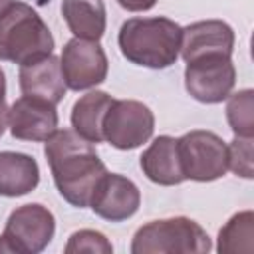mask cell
Masks as SVG:
<instances>
[{
	"instance_id": "obj_1",
	"label": "cell",
	"mask_w": 254,
	"mask_h": 254,
	"mask_svg": "<svg viewBox=\"0 0 254 254\" xmlns=\"http://www.w3.org/2000/svg\"><path fill=\"white\" fill-rule=\"evenodd\" d=\"M44 155L60 196L75 208L89 206L97 181L107 173L93 143L73 129H56L44 141Z\"/></svg>"
},
{
	"instance_id": "obj_2",
	"label": "cell",
	"mask_w": 254,
	"mask_h": 254,
	"mask_svg": "<svg viewBox=\"0 0 254 254\" xmlns=\"http://www.w3.org/2000/svg\"><path fill=\"white\" fill-rule=\"evenodd\" d=\"M183 28L165 16L129 18L121 24L117 44L123 58L149 69H165L179 60Z\"/></svg>"
},
{
	"instance_id": "obj_3",
	"label": "cell",
	"mask_w": 254,
	"mask_h": 254,
	"mask_svg": "<svg viewBox=\"0 0 254 254\" xmlns=\"http://www.w3.org/2000/svg\"><path fill=\"white\" fill-rule=\"evenodd\" d=\"M54 52V36L26 2H14L0 16V60L26 65Z\"/></svg>"
},
{
	"instance_id": "obj_4",
	"label": "cell",
	"mask_w": 254,
	"mask_h": 254,
	"mask_svg": "<svg viewBox=\"0 0 254 254\" xmlns=\"http://www.w3.org/2000/svg\"><path fill=\"white\" fill-rule=\"evenodd\" d=\"M210 248L206 230L187 216L151 220L135 232L131 242L133 254H204Z\"/></svg>"
},
{
	"instance_id": "obj_5",
	"label": "cell",
	"mask_w": 254,
	"mask_h": 254,
	"mask_svg": "<svg viewBox=\"0 0 254 254\" xmlns=\"http://www.w3.org/2000/svg\"><path fill=\"white\" fill-rule=\"evenodd\" d=\"M179 161L185 181L210 183L228 171V149L226 143L212 131L194 129L177 139Z\"/></svg>"
},
{
	"instance_id": "obj_6",
	"label": "cell",
	"mask_w": 254,
	"mask_h": 254,
	"mask_svg": "<svg viewBox=\"0 0 254 254\" xmlns=\"http://www.w3.org/2000/svg\"><path fill=\"white\" fill-rule=\"evenodd\" d=\"M54 232L56 218L44 204L32 202L18 206L6 220L0 236V252L38 254L50 244Z\"/></svg>"
},
{
	"instance_id": "obj_7",
	"label": "cell",
	"mask_w": 254,
	"mask_h": 254,
	"mask_svg": "<svg viewBox=\"0 0 254 254\" xmlns=\"http://www.w3.org/2000/svg\"><path fill=\"white\" fill-rule=\"evenodd\" d=\"M155 115L137 99H113L101 125L103 141L119 151L141 147L153 137Z\"/></svg>"
},
{
	"instance_id": "obj_8",
	"label": "cell",
	"mask_w": 254,
	"mask_h": 254,
	"mask_svg": "<svg viewBox=\"0 0 254 254\" xmlns=\"http://www.w3.org/2000/svg\"><path fill=\"white\" fill-rule=\"evenodd\" d=\"M185 64V89L196 101L220 103L232 93L236 67L228 54H202Z\"/></svg>"
},
{
	"instance_id": "obj_9",
	"label": "cell",
	"mask_w": 254,
	"mask_h": 254,
	"mask_svg": "<svg viewBox=\"0 0 254 254\" xmlns=\"http://www.w3.org/2000/svg\"><path fill=\"white\" fill-rule=\"evenodd\" d=\"M60 67L67 89L83 91L105 81L109 62L99 42L71 38L62 50Z\"/></svg>"
},
{
	"instance_id": "obj_10",
	"label": "cell",
	"mask_w": 254,
	"mask_h": 254,
	"mask_svg": "<svg viewBox=\"0 0 254 254\" xmlns=\"http://www.w3.org/2000/svg\"><path fill=\"white\" fill-rule=\"evenodd\" d=\"M89 206L103 220L123 222L139 210L141 190L131 179L117 173H105L93 189Z\"/></svg>"
},
{
	"instance_id": "obj_11",
	"label": "cell",
	"mask_w": 254,
	"mask_h": 254,
	"mask_svg": "<svg viewBox=\"0 0 254 254\" xmlns=\"http://www.w3.org/2000/svg\"><path fill=\"white\" fill-rule=\"evenodd\" d=\"M8 127L14 139L42 143L58 129L56 105L40 97L22 95L8 109Z\"/></svg>"
},
{
	"instance_id": "obj_12",
	"label": "cell",
	"mask_w": 254,
	"mask_h": 254,
	"mask_svg": "<svg viewBox=\"0 0 254 254\" xmlns=\"http://www.w3.org/2000/svg\"><path fill=\"white\" fill-rule=\"evenodd\" d=\"M234 50V30L222 20H200L183 28L179 56L189 62L202 54H228Z\"/></svg>"
},
{
	"instance_id": "obj_13",
	"label": "cell",
	"mask_w": 254,
	"mask_h": 254,
	"mask_svg": "<svg viewBox=\"0 0 254 254\" xmlns=\"http://www.w3.org/2000/svg\"><path fill=\"white\" fill-rule=\"evenodd\" d=\"M18 81H20L22 95L40 97L54 105H58L67 91V85L64 81V73L60 67V58H56L54 54L38 62L20 65Z\"/></svg>"
},
{
	"instance_id": "obj_14",
	"label": "cell",
	"mask_w": 254,
	"mask_h": 254,
	"mask_svg": "<svg viewBox=\"0 0 254 254\" xmlns=\"http://www.w3.org/2000/svg\"><path fill=\"white\" fill-rule=\"evenodd\" d=\"M139 163H141L143 175L151 183L173 187L185 181L181 161H179L177 139L171 135H161L153 139V143L143 151Z\"/></svg>"
},
{
	"instance_id": "obj_15",
	"label": "cell",
	"mask_w": 254,
	"mask_h": 254,
	"mask_svg": "<svg viewBox=\"0 0 254 254\" xmlns=\"http://www.w3.org/2000/svg\"><path fill=\"white\" fill-rule=\"evenodd\" d=\"M38 183L40 167L34 157L16 151H0V196H24L32 192Z\"/></svg>"
},
{
	"instance_id": "obj_16",
	"label": "cell",
	"mask_w": 254,
	"mask_h": 254,
	"mask_svg": "<svg viewBox=\"0 0 254 254\" xmlns=\"http://www.w3.org/2000/svg\"><path fill=\"white\" fill-rule=\"evenodd\" d=\"M62 16L73 38L99 42L105 34L103 0H62Z\"/></svg>"
},
{
	"instance_id": "obj_17",
	"label": "cell",
	"mask_w": 254,
	"mask_h": 254,
	"mask_svg": "<svg viewBox=\"0 0 254 254\" xmlns=\"http://www.w3.org/2000/svg\"><path fill=\"white\" fill-rule=\"evenodd\" d=\"M111 103H113V97L105 91L95 89V91L81 95L71 107L73 131L89 143H101L103 141L101 125H103V117L107 109L111 107Z\"/></svg>"
},
{
	"instance_id": "obj_18",
	"label": "cell",
	"mask_w": 254,
	"mask_h": 254,
	"mask_svg": "<svg viewBox=\"0 0 254 254\" xmlns=\"http://www.w3.org/2000/svg\"><path fill=\"white\" fill-rule=\"evenodd\" d=\"M216 250L220 254H250L254 250V212L242 210L228 218L218 230Z\"/></svg>"
},
{
	"instance_id": "obj_19",
	"label": "cell",
	"mask_w": 254,
	"mask_h": 254,
	"mask_svg": "<svg viewBox=\"0 0 254 254\" xmlns=\"http://www.w3.org/2000/svg\"><path fill=\"white\" fill-rule=\"evenodd\" d=\"M226 119L236 137H254V91L240 89L226 97Z\"/></svg>"
},
{
	"instance_id": "obj_20",
	"label": "cell",
	"mask_w": 254,
	"mask_h": 254,
	"mask_svg": "<svg viewBox=\"0 0 254 254\" xmlns=\"http://www.w3.org/2000/svg\"><path fill=\"white\" fill-rule=\"evenodd\" d=\"M65 254H81V252H89V254H111L113 252V244L107 240V236L99 230H91V228H83V230H75L65 248Z\"/></svg>"
},
{
	"instance_id": "obj_21",
	"label": "cell",
	"mask_w": 254,
	"mask_h": 254,
	"mask_svg": "<svg viewBox=\"0 0 254 254\" xmlns=\"http://www.w3.org/2000/svg\"><path fill=\"white\" fill-rule=\"evenodd\" d=\"M228 149V169L242 179L254 177V159H252V137H236L226 145Z\"/></svg>"
},
{
	"instance_id": "obj_22",
	"label": "cell",
	"mask_w": 254,
	"mask_h": 254,
	"mask_svg": "<svg viewBox=\"0 0 254 254\" xmlns=\"http://www.w3.org/2000/svg\"><path fill=\"white\" fill-rule=\"evenodd\" d=\"M8 127V105H6V75L0 67V137Z\"/></svg>"
},
{
	"instance_id": "obj_23",
	"label": "cell",
	"mask_w": 254,
	"mask_h": 254,
	"mask_svg": "<svg viewBox=\"0 0 254 254\" xmlns=\"http://www.w3.org/2000/svg\"><path fill=\"white\" fill-rule=\"evenodd\" d=\"M117 4L129 12H147L157 4V0H117Z\"/></svg>"
},
{
	"instance_id": "obj_24",
	"label": "cell",
	"mask_w": 254,
	"mask_h": 254,
	"mask_svg": "<svg viewBox=\"0 0 254 254\" xmlns=\"http://www.w3.org/2000/svg\"><path fill=\"white\" fill-rule=\"evenodd\" d=\"M14 2H16V0H0V16H2V14H4V12H6Z\"/></svg>"
}]
</instances>
